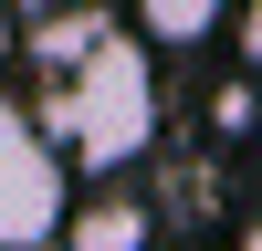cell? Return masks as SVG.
Listing matches in <instances>:
<instances>
[{"label":"cell","instance_id":"cell-1","mask_svg":"<svg viewBox=\"0 0 262 251\" xmlns=\"http://www.w3.org/2000/svg\"><path fill=\"white\" fill-rule=\"evenodd\" d=\"M32 73L53 84L42 94V136L63 146L74 167L116 178L158 146V63H147L137 32H116L105 11H42L32 21Z\"/></svg>","mask_w":262,"mask_h":251},{"label":"cell","instance_id":"cell-2","mask_svg":"<svg viewBox=\"0 0 262 251\" xmlns=\"http://www.w3.org/2000/svg\"><path fill=\"white\" fill-rule=\"evenodd\" d=\"M74 209V157L42 136L32 105L0 94V251H53Z\"/></svg>","mask_w":262,"mask_h":251},{"label":"cell","instance_id":"cell-3","mask_svg":"<svg viewBox=\"0 0 262 251\" xmlns=\"http://www.w3.org/2000/svg\"><path fill=\"white\" fill-rule=\"evenodd\" d=\"M158 241V209L126 199V188H95V199L63 209V251H147Z\"/></svg>","mask_w":262,"mask_h":251},{"label":"cell","instance_id":"cell-4","mask_svg":"<svg viewBox=\"0 0 262 251\" xmlns=\"http://www.w3.org/2000/svg\"><path fill=\"white\" fill-rule=\"evenodd\" d=\"M231 21V0H137V42L147 53H200Z\"/></svg>","mask_w":262,"mask_h":251},{"label":"cell","instance_id":"cell-5","mask_svg":"<svg viewBox=\"0 0 262 251\" xmlns=\"http://www.w3.org/2000/svg\"><path fill=\"white\" fill-rule=\"evenodd\" d=\"M221 32H231V53H242V73H262V0H231Z\"/></svg>","mask_w":262,"mask_h":251},{"label":"cell","instance_id":"cell-6","mask_svg":"<svg viewBox=\"0 0 262 251\" xmlns=\"http://www.w3.org/2000/svg\"><path fill=\"white\" fill-rule=\"evenodd\" d=\"M42 11H74V0H0V21H42Z\"/></svg>","mask_w":262,"mask_h":251},{"label":"cell","instance_id":"cell-7","mask_svg":"<svg viewBox=\"0 0 262 251\" xmlns=\"http://www.w3.org/2000/svg\"><path fill=\"white\" fill-rule=\"evenodd\" d=\"M242 251H262V230H242Z\"/></svg>","mask_w":262,"mask_h":251}]
</instances>
